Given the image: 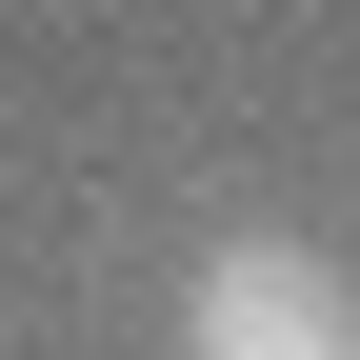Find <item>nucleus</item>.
I'll return each mask as SVG.
<instances>
[{"label": "nucleus", "mask_w": 360, "mask_h": 360, "mask_svg": "<svg viewBox=\"0 0 360 360\" xmlns=\"http://www.w3.org/2000/svg\"><path fill=\"white\" fill-rule=\"evenodd\" d=\"M180 360H360V281L321 240H200V281H180Z\"/></svg>", "instance_id": "f257e3e1"}]
</instances>
